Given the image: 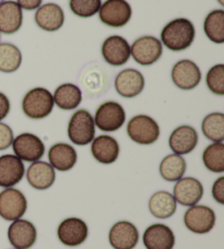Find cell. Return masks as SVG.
<instances>
[{"mask_svg":"<svg viewBox=\"0 0 224 249\" xmlns=\"http://www.w3.org/2000/svg\"><path fill=\"white\" fill-rule=\"evenodd\" d=\"M195 26L185 18H178L164 26L161 32L162 43L172 52L187 50L195 39Z\"/></svg>","mask_w":224,"mask_h":249,"instance_id":"1","label":"cell"},{"mask_svg":"<svg viewBox=\"0 0 224 249\" xmlns=\"http://www.w3.org/2000/svg\"><path fill=\"white\" fill-rule=\"evenodd\" d=\"M54 104L52 93L47 89L34 88L24 95L22 109L31 119H43L52 113Z\"/></svg>","mask_w":224,"mask_h":249,"instance_id":"2","label":"cell"},{"mask_svg":"<svg viewBox=\"0 0 224 249\" xmlns=\"http://www.w3.org/2000/svg\"><path fill=\"white\" fill-rule=\"evenodd\" d=\"M95 136V124L87 109H79L71 116L68 124V137L73 143L87 145Z\"/></svg>","mask_w":224,"mask_h":249,"instance_id":"3","label":"cell"},{"mask_svg":"<svg viewBox=\"0 0 224 249\" xmlns=\"http://www.w3.org/2000/svg\"><path fill=\"white\" fill-rule=\"evenodd\" d=\"M127 133L136 143L149 145L159 139L160 127L158 123L150 116L137 115L128 122Z\"/></svg>","mask_w":224,"mask_h":249,"instance_id":"4","label":"cell"},{"mask_svg":"<svg viewBox=\"0 0 224 249\" xmlns=\"http://www.w3.org/2000/svg\"><path fill=\"white\" fill-rule=\"evenodd\" d=\"M126 121V113L117 102L109 101L100 105L96 109L94 124L102 131L113 132L122 128Z\"/></svg>","mask_w":224,"mask_h":249,"instance_id":"5","label":"cell"},{"mask_svg":"<svg viewBox=\"0 0 224 249\" xmlns=\"http://www.w3.org/2000/svg\"><path fill=\"white\" fill-rule=\"evenodd\" d=\"M162 53V43L151 35L137 38L131 47V55L132 58L142 66L153 65L161 58Z\"/></svg>","mask_w":224,"mask_h":249,"instance_id":"6","label":"cell"},{"mask_svg":"<svg viewBox=\"0 0 224 249\" xmlns=\"http://www.w3.org/2000/svg\"><path fill=\"white\" fill-rule=\"evenodd\" d=\"M131 7L126 0H106L102 4L98 16L102 23L111 28H122L131 18Z\"/></svg>","mask_w":224,"mask_h":249,"instance_id":"7","label":"cell"},{"mask_svg":"<svg viewBox=\"0 0 224 249\" xmlns=\"http://www.w3.org/2000/svg\"><path fill=\"white\" fill-rule=\"evenodd\" d=\"M28 209V201L22 191L16 188H6L0 193V216L6 221H16Z\"/></svg>","mask_w":224,"mask_h":249,"instance_id":"8","label":"cell"},{"mask_svg":"<svg viewBox=\"0 0 224 249\" xmlns=\"http://www.w3.org/2000/svg\"><path fill=\"white\" fill-rule=\"evenodd\" d=\"M216 213L207 206H191L185 212L184 223L192 233L205 234L211 231L216 225Z\"/></svg>","mask_w":224,"mask_h":249,"instance_id":"9","label":"cell"},{"mask_svg":"<svg viewBox=\"0 0 224 249\" xmlns=\"http://www.w3.org/2000/svg\"><path fill=\"white\" fill-rule=\"evenodd\" d=\"M11 145L16 157L24 162H37L45 153L43 141L33 133H21L13 139Z\"/></svg>","mask_w":224,"mask_h":249,"instance_id":"10","label":"cell"},{"mask_svg":"<svg viewBox=\"0 0 224 249\" xmlns=\"http://www.w3.org/2000/svg\"><path fill=\"white\" fill-rule=\"evenodd\" d=\"M89 230L84 221L78 217H68L58 226L57 235L59 241L68 247H77L86 242Z\"/></svg>","mask_w":224,"mask_h":249,"instance_id":"11","label":"cell"},{"mask_svg":"<svg viewBox=\"0 0 224 249\" xmlns=\"http://www.w3.org/2000/svg\"><path fill=\"white\" fill-rule=\"evenodd\" d=\"M172 81L182 90H192L201 81L199 67L189 59L179 60L172 69Z\"/></svg>","mask_w":224,"mask_h":249,"instance_id":"12","label":"cell"},{"mask_svg":"<svg viewBox=\"0 0 224 249\" xmlns=\"http://www.w3.org/2000/svg\"><path fill=\"white\" fill-rule=\"evenodd\" d=\"M102 56L112 66H123L131 58V46L123 36L107 37L102 45Z\"/></svg>","mask_w":224,"mask_h":249,"instance_id":"13","label":"cell"},{"mask_svg":"<svg viewBox=\"0 0 224 249\" xmlns=\"http://www.w3.org/2000/svg\"><path fill=\"white\" fill-rule=\"evenodd\" d=\"M109 241L114 249H133L139 242L138 229L131 222H117L110 230Z\"/></svg>","mask_w":224,"mask_h":249,"instance_id":"14","label":"cell"},{"mask_svg":"<svg viewBox=\"0 0 224 249\" xmlns=\"http://www.w3.org/2000/svg\"><path fill=\"white\" fill-rule=\"evenodd\" d=\"M37 232L33 223L26 220H16L9 226L8 238L16 249H29L37 242Z\"/></svg>","mask_w":224,"mask_h":249,"instance_id":"15","label":"cell"},{"mask_svg":"<svg viewBox=\"0 0 224 249\" xmlns=\"http://www.w3.org/2000/svg\"><path fill=\"white\" fill-rule=\"evenodd\" d=\"M25 167L21 160L12 154L0 157V187L11 188L23 179Z\"/></svg>","mask_w":224,"mask_h":249,"instance_id":"16","label":"cell"},{"mask_svg":"<svg viewBox=\"0 0 224 249\" xmlns=\"http://www.w3.org/2000/svg\"><path fill=\"white\" fill-rule=\"evenodd\" d=\"M204 195V187L194 177H185L177 180L174 186L173 197L184 207H191L200 201Z\"/></svg>","mask_w":224,"mask_h":249,"instance_id":"17","label":"cell"},{"mask_svg":"<svg viewBox=\"0 0 224 249\" xmlns=\"http://www.w3.org/2000/svg\"><path fill=\"white\" fill-rule=\"evenodd\" d=\"M145 88V78L136 69H125L115 79V89L119 95L131 99L140 94Z\"/></svg>","mask_w":224,"mask_h":249,"instance_id":"18","label":"cell"},{"mask_svg":"<svg viewBox=\"0 0 224 249\" xmlns=\"http://www.w3.org/2000/svg\"><path fill=\"white\" fill-rule=\"evenodd\" d=\"M143 244L147 249H173L175 236L168 225L155 223L143 233Z\"/></svg>","mask_w":224,"mask_h":249,"instance_id":"19","label":"cell"},{"mask_svg":"<svg viewBox=\"0 0 224 249\" xmlns=\"http://www.w3.org/2000/svg\"><path fill=\"white\" fill-rule=\"evenodd\" d=\"M198 133L191 126L177 127L169 136V148L175 154L184 155L190 153L198 144Z\"/></svg>","mask_w":224,"mask_h":249,"instance_id":"20","label":"cell"},{"mask_svg":"<svg viewBox=\"0 0 224 249\" xmlns=\"http://www.w3.org/2000/svg\"><path fill=\"white\" fill-rule=\"evenodd\" d=\"M26 179L32 188L46 190L55 183L56 174L49 163L43 161L33 162L26 171Z\"/></svg>","mask_w":224,"mask_h":249,"instance_id":"21","label":"cell"},{"mask_svg":"<svg viewBox=\"0 0 224 249\" xmlns=\"http://www.w3.org/2000/svg\"><path fill=\"white\" fill-rule=\"evenodd\" d=\"M35 22L42 30L55 32L64 25V10L57 3L43 4L35 13Z\"/></svg>","mask_w":224,"mask_h":249,"instance_id":"22","label":"cell"},{"mask_svg":"<svg viewBox=\"0 0 224 249\" xmlns=\"http://www.w3.org/2000/svg\"><path fill=\"white\" fill-rule=\"evenodd\" d=\"M48 160L49 164L57 171H70L77 163V151L73 145L60 142L51 146L48 151Z\"/></svg>","mask_w":224,"mask_h":249,"instance_id":"23","label":"cell"},{"mask_svg":"<svg viewBox=\"0 0 224 249\" xmlns=\"http://www.w3.org/2000/svg\"><path fill=\"white\" fill-rule=\"evenodd\" d=\"M119 144L115 138L103 135L93 139L91 152L98 163L112 164L119 157Z\"/></svg>","mask_w":224,"mask_h":249,"instance_id":"24","label":"cell"},{"mask_svg":"<svg viewBox=\"0 0 224 249\" xmlns=\"http://www.w3.org/2000/svg\"><path fill=\"white\" fill-rule=\"evenodd\" d=\"M23 23V13L17 2L12 0L0 3V32L15 34Z\"/></svg>","mask_w":224,"mask_h":249,"instance_id":"25","label":"cell"},{"mask_svg":"<svg viewBox=\"0 0 224 249\" xmlns=\"http://www.w3.org/2000/svg\"><path fill=\"white\" fill-rule=\"evenodd\" d=\"M53 99L60 109L73 110L81 103L82 93L75 84L64 83L56 89Z\"/></svg>","mask_w":224,"mask_h":249,"instance_id":"26","label":"cell"},{"mask_svg":"<svg viewBox=\"0 0 224 249\" xmlns=\"http://www.w3.org/2000/svg\"><path fill=\"white\" fill-rule=\"evenodd\" d=\"M149 210L158 219H168L176 211V200L168 191H158L149 200Z\"/></svg>","mask_w":224,"mask_h":249,"instance_id":"27","label":"cell"},{"mask_svg":"<svg viewBox=\"0 0 224 249\" xmlns=\"http://www.w3.org/2000/svg\"><path fill=\"white\" fill-rule=\"evenodd\" d=\"M186 172V161L182 155L171 154L165 157L160 164V174L168 181H177Z\"/></svg>","mask_w":224,"mask_h":249,"instance_id":"28","label":"cell"},{"mask_svg":"<svg viewBox=\"0 0 224 249\" xmlns=\"http://www.w3.org/2000/svg\"><path fill=\"white\" fill-rule=\"evenodd\" d=\"M204 30L210 41L216 44L224 43V11L213 10L205 17Z\"/></svg>","mask_w":224,"mask_h":249,"instance_id":"29","label":"cell"},{"mask_svg":"<svg viewBox=\"0 0 224 249\" xmlns=\"http://www.w3.org/2000/svg\"><path fill=\"white\" fill-rule=\"evenodd\" d=\"M22 55L19 48L11 43L0 44V71L10 73L20 68Z\"/></svg>","mask_w":224,"mask_h":249,"instance_id":"30","label":"cell"},{"mask_svg":"<svg viewBox=\"0 0 224 249\" xmlns=\"http://www.w3.org/2000/svg\"><path fill=\"white\" fill-rule=\"evenodd\" d=\"M203 161L207 170L212 173L224 172V144L223 142H213L205 149Z\"/></svg>","mask_w":224,"mask_h":249,"instance_id":"31","label":"cell"},{"mask_svg":"<svg viewBox=\"0 0 224 249\" xmlns=\"http://www.w3.org/2000/svg\"><path fill=\"white\" fill-rule=\"evenodd\" d=\"M201 128L207 139L213 142H222L224 140V115L222 113L207 115Z\"/></svg>","mask_w":224,"mask_h":249,"instance_id":"32","label":"cell"},{"mask_svg":"<svg viewBox=\"0 0 224 249\" xmlns=\"http://www.w3.org/2000/svg\"><path fill=\"white\" fill-rule=\"evenodd\" d=\"M102 6V0H70L69 7L75 16L90 18L96 15Z\"/></svg>","mask_w":224,"mask_h":249,"instance_id":"33","label":"cell"},{"mask_svg":"<svg viewBox=\"0 0 224 249\" xmlns=\"http://www.w3.org/2000/svg\"><path fill=\"white\" fill-rule=\"evenodd\" d=\"M205 83L213 94L224 95V65L219 64L213 66L208 71Z\"/></svg>","mask_w":224,"mask_h":249,"instance_id":"34","label":"cell"},{"mask_svg":"<svg viewBox=\"0 0 224 249\" xmlns=\"http://www.w3.org/2000/svg\"><path fill=\"white\" fill-rule=\"evenodd\" d=\"M13 131L8 124L0 123V151L10 148L13 142Z\"/></svg>","mask_w":224,"mask_h":249,"instance_id":"35","label":"cell"},{"mask_svg":"<svg viewBox=\"0 0 224 249\" xmlns=\"http://www.w3.org/2000/svg\"><path fill=\"white\" fill-rule=\"evenodd\" d=\"M212 196L218 203L224 204V177H219L212 186Z\"/></svg>","mask_w":224,"mask_h":249,"instance_id":"36","label":"cell"},{"mask_svg":"<svg viewBox=\"0 0 224 249\" xmlns=\"http://www.w3.org/2000/svg\"><path fill=\"white\" fill-rule=\"evenodd\" d=\"M10 112V101L6 94L0 92V122L8 116Z\"/></svg>","mask_w":224,"mask_h":249,"instance_id":"37","label":"cell"},{"mask_svg":"<svg viewBox=\"0 0 224 249\" xmlns=\"http://www.w3.org/2000/svg\"><path fill=\"white\" fill-rule=\"evenodd\" d=\"M42 1L43 0H18L17 3L24 10H35L41 7Z\"/></svg>","mask_w":224,"mask_h":249,"instance_id":"38","label":"cell"},{"mask_svg":"<svg viewBox=\"0 0 224 249\" xmlns=\"http://www.w3.org/2000/svg\"><path fill=\"white\" fill-rule=\"evenodd\" d=\"M219 2H220L221 4H224V0H219Z\"/></svg>","mask_w":224,"mask_h":249,"instance_id":"39","label":"cell"},{"mask_svg":"<svg viewBox=\"0 0 224 249\" xmlns=\"http://www.w3.org/2000/svg\"><path fill=\"white\" fill-rule=\"evenodd\" d=\"M3 1H6V0H0V3H2Z\"/></svg>","mask_w":224,"mask_h":249,"instance_id":"40","label":"cell"}]
</instances>
